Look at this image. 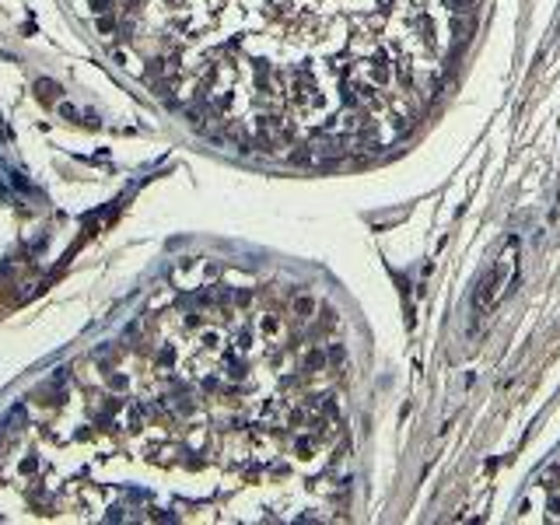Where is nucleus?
Returning <instances> with one entry per match:
<instances>
[{
    "label": "nucleus",
    "instance_id": "obj_1",
    "mask_svg": "<svg viewBox=\"0 0 560 525\" xmlns=\"http://www.w3.org/2000/svg\"><path fill=\"white\" fill-rule=\"evenodd\" d=\"M515 266H518V242L511 238L504 252L497 256V263L480 277V284H476V294H473V315L476 319H483L497 308V301L504 298V291L511 287V280H515Z\"/></svg>",
    "mask_w": 560,
    "mask_h": 525
}]
</instances>
